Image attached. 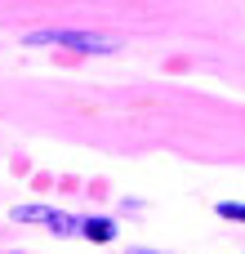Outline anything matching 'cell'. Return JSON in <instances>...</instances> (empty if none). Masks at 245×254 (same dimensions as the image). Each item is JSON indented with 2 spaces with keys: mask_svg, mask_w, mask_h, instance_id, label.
Masks as SVG:
<instances>
[{
  "mask_svg": "<svg viewBox=\"0 0 245 254\" xmlns=\"http://www.w3.org/2000/svg\"><path fill=\"white\" fill-rule=\"evenodd\" d=\"M27 45H62V49H76V54H116V40L112 36H89V31H31Z\"/></svg>",
  "mask_w": 245,
  "mask_h": 254,
  "instance_id": "1",
  "label": "cell"
},
{
  "mask_svg": "<svg viewBox=\"0 0 245 254\" xmlns=\"http://www.w3.org/2000/svg\"><path fill=\"white\" fill-rule=\"evenodd\" d=\"M80 232H85L89 241H112V237H116V223H112V219H85Z\"/></svg>",
  "mask_w": 245,
  "mask_h": 254,
  "instance_id": "2",
  "label": "cell"
},
{
  "mask_svg": "<svg viewBox=\"0 0 245 254\" xmlns=\"http://www.w3.org/2000/svg\"><path fill=\"white\" fill-rule=\"evenodd\" d=\"M219 214H223V219H237V223H245V205H237V201H223V205H219Z\"/></svg>",
  "mask_w": 245,
  "mask_h": 254,
  "instance_id": "3",
  "label": "cell"
},
{
  "mask_svg": "<svg viewBox=\"0 0 245 254\" xmlns=\"http://www.w3.org/2000/svg\"><path fill=\"white\" fill-rule=\"evenodd\" d=\"M134 254H152V250H134Z\"/></svg>",
  "mask_w": 245,
  "mask_h": 254,
  "instance_id": "4",
  "label": "cell"
}]
</instances>
